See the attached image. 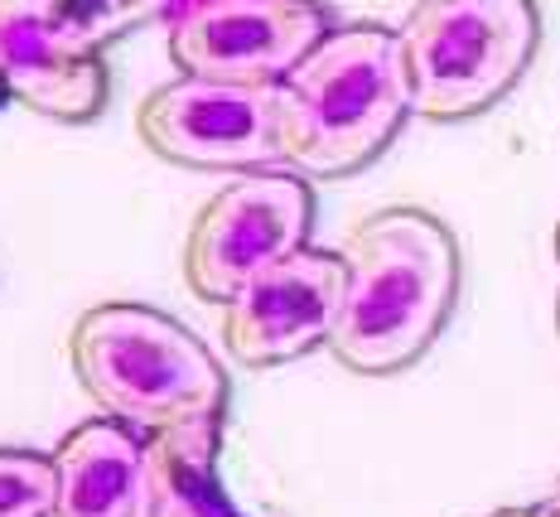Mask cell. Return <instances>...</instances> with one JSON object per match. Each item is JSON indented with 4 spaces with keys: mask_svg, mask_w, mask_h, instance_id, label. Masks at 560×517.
Segmentation results:
<instances>
[{
    "mask_svg": "<svg viewBox=\"0 0 560 517\" xmlns=\"http://www.w3.org/2000/svg\"><path fill=\"white\" fill-rule=\"evenodd\" d=\"M401 54L420 122H469L527 78L541 49L536 0H416Z\"/></svg>",
    "mask_w": 560,
    "mask_h": 517,
    "instance_id": "obj_4",
    "label": "cell"
},
{
    "mask_svg": "<svg viewBox=\"0 0 560 517\" xmlns=\"http://www.w3.org/2000/svg\"><path fill=\"white\" fill-rule=\"evenodd\" d=\"M329 30L319 0H184L165 34L184 78L280 88Z\"/></svg>",
    "mask_w": 560,
    "mask_h": 517,
    "instance_id": "obj_6",
    "label": "cell"
},
{
    "mask_svg": "<svg viewBox=\"0 0 560 517\" xmlns=\"http://www.w3.org/2000/svg\"><path fill=\"white\" fill-rule=\"evenodd\" d=\"M179 5L184 0H63V10L78 20V30H83L97 49L126 39V34L150 25V20L174 15Z\"/></svg>",
    "mask_w": 560,
    "mask_h": 517,
    "instance_id": "obj_13",
    "label": "cell"
},
{
    "mask_svg": "<svg viewBox=\"0 0 560 517\" xmlns=\"http://www.w3.org/2000/svg\"><path fill=\"white\" fill-rule=\"evenodd\" d=\"M58 489L54 455L0 445V517H49Z\"/></svg>",
    "mask_w": 560,
    "mask_h": 517,
    "instance_id": "obj_12",
    "label": "cell"
},
{
    "mask_svg": "<svg viewBox=\"0 0 560 517\" xmlns=\"http://www.w3.org/2000/svg\"><path fill=\"white\" fill-rule=\"evenodd\" d=\"M58 489L49 517H155L150 450L136 430L92 416L54 450Z\"/></svg>",
    "mask_w": 560,
    "mask_h": 517,
    "instance_id": "obj_10",
    "label": "cell"
},
{
    "mask_svg": "<svg viewBox=\"0 0 560 517\" xmlns=\"http://www.w3.org/2000/svg\"><path fill=\"white\" fill-rule=\"evenodd\" d=\"M401 34L372 20L334 25L276 88L280 164L305 180L368 170L411 122Z\"/></svg>",
    "mask_w": 560,
    "mask_h": 517,
    "instance_id": "obj_2",
    "label": "cell"
},
{
    "mask_svg": "<svg viewBox=\"0 0 560 517\" xmlns=\"http://www.w3.org/2000/svg\"><path fill=\"white\" fill-rule=\"evenodd\" d=\"M348 266L338 252L300 246L266 266L223 305V344L242 368H280L329 348L343 310Z\"/></svg>",
    "mask_w": 560,
    "mask_h": 517,
    "instance_id": "obj_9",
    "label": "cell"
},
{
    "mask_svg": "<svg viewBox=\"0 0 560 517\" xmlns=\"http://www.w3.org/2000/svg\"><path fill=\"white\" fill-rule=\"evenodd\" d=\"M68 368L97 416L140 440L228 416V372L218 354L165 310L136 300H102L78 314L68 329Z\"/></svg>",
    "mask_w": 560,
    "mask_h": 517,
    "instance_id": "obj_3",
    "label": "cell"
},
{
    "mask_svg": "<svg viewBox=\"0 0 560 517\" xmlns=\"http://www.w3.org/2000/svg\"><path fill=\"white\" fill-rule=\"evenodd\" d=\"M314 189L295 170H247L223 184L189 222L184 280L198 300L223 305L266 266L310 246Z\"/></svg>",
    "mask_w": 560,
    "mask_h": 517,
    "instance_id": "obj_5",
    "label": "cell"
},
{
    "mask_svg": "<svg viewBox=\"0 0 560 517\" xmlns=\"http://www.w3.org/2000/svg\"><path fill=\"white\" fill-rule=\"evenodd\" d=\"M546 503H556V508H560V474H556V489H551V498H546Z\"/></svg>",
    "mask_w": 560,
    "mask_h": 517,
    "instance_id": "obj_16",
    "label": "cell"
},
{
    "mask_svg": "<svg viewBox=\"0 0 560 517\" xmlns=\"http://www.w3.org/2000/svg\"><path fill=\"white\" fill-rule=\"evenodd\" d=\"M338 256L348 266V286L329 354L358 378L406 372L430 354L459 305V238L440 214L401 204L348 228Z\"/></svg>",
    "mask_w": 560,
    "mask_h": 517,
    "instance_id": "obj_1",
    "label": "cell"
},
{
    "mask_svg": "<svg viewBox=\"0 0 560 517\" xmlns=\"http://www.w3.org/2000/svg\"><path fill=\"white\" fill-rule=\"evenodd\" d=\"M551 252H556V266H560V222H556V232H551Z\"/></svg>",
    "mask_w": 560,
    "mask_h": 517,
    "instance_id": "obj_15",
    "label": "cell"
},
{
    "mask_svg": "<svg viewBox=\"0 0 560 517\" xmlns=\"http://www.w3.org/2000/svg\"><path fill=\"white\" fill-rule=\"evenodd\" d=\"M102 54L63 0H0V97H15L34 116L97 122L112 97Z\"/></svg>",
    "mask_w": 560,
    "mask_h": 517,
    "instance_id": "obj_8",
    "label": "cell"
},
{
    "mask_svg": "<svg viewBox=\"0 0 560 517\" xmlns=\"http://www.w3.org/2000/svg\"><path fill=\"white\" fill-rule=\"evenodd\" d=\"M155 479V517H266L228 489L223 416L160 430L145 440Z\"/></svg>",
    "mask_w": 560,
    "mask_h": 517,
    "instance_id": "obj_11",
    "label": "cell"
},
{
    "mask_svg": "<svg viewBox=\"0 0 560 517\" xmlns=\"http://www.w3.org/2000/svg\"><path fill=\"white\" fill-rule=\"evenodd\" d=\"M556 329H560V296H556Z\"/></svg>",
    "mask_w": 560,
    "mask_h": 517,
    "instance_id": "obj_17",
    "label": "cell"
},
{
    "mask_svg": "<svg viewBox=\"0 0 560 517\" xmlns=\"http://www.w3.org/2000/svg\"><path fill=\"white\" fill-rule=\"evenodd\" d=\"M488 517H560V508L556 503H527V508H498Z\"/></svg>",
    "mask_w": 560,
    "mask_h": 517,
    "instance_id": "obj_14",
    "label": "cell"
},
{
    "mask_svg": "<svg viewBox=\"0 0 560 517\" xmlns=\"http://www.w3.org/2000/svg\"><path fill=\"white\" fill-rule=\"evenodd\" d=\"M136 140L184 170H271L280 164L276 88L170 78L136 107Z\"/></svg>",
    "mask_w": 560,
    "mask_h": 517,
    "instance_id": "obj_7",
    "label": "cell"
}]
</instances>
